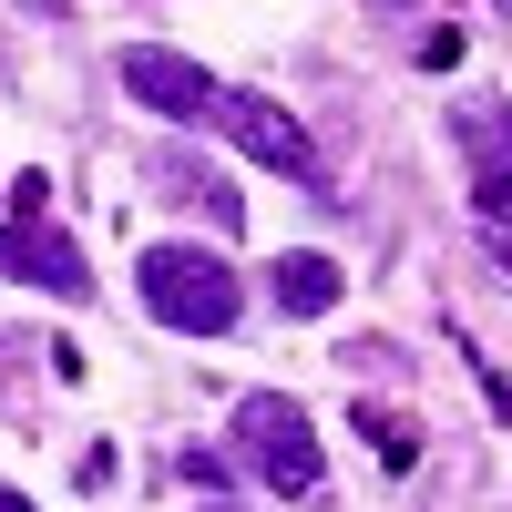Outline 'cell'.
Instances as JSON below:
<instances>
[{
  "mask_svg": "<svg viewBox=\"0 0 512 512\" xmlns=\"http://www.w3.org/2000/svg\"><path fill=\"white\" fill-rule=\"evenodd\" d=\"M134 297L164 318V328H185V338H226L236 308H246V287L226 256H205V246H144L134 256Z\"/></svg>",
  "mask_w": 512,
  "mask_h": 512,
  "instance_id": "6da1fadb",
  "label": "cell"
},
{
  "mask_svg": "<svg viewBox=\"0 0 512 512\" xmlns=\"http://www.w3.org/2000/svg\"><path fill=\"white\" fill-rule=\"evenodd\" d=\"M236 461H246L256 482L297 492V502H308V492L328 482V451H318L308 410H297L287 390H246V400H236Z\"/></svg>",
  "mask_w": 512,
  "mask_h": 512,
  "instance_id": "7a4b0ae2",
  "label": "cell"
},
{
  "mask_svg": "<svg viewBox=\"0 0 512 512\" xmlns=\"http://www.w3.org/2000/svg\"><path fill=\"white\" fill-rule=\"evenodd\" d=\"M216 134L236 144V154H256L267 175H287V185H308V195H328V164H318V144H308V123H297L287 103H267V93H236V82H216Z\"/></svg>",
  "mask_w": 512,
  "mask_h": 512,
  "instance_id": "3957f363",
  "label": "cell"
},
{
  "mask_svg": "<svg viewBox=\"0 0 512 512\" xmlns=\"http://www.w3.org/2000/svg\"><path fill=\"white\" fill-rule=\"evenodd\" d=\"M123 93H134L144 113H164V123H205L216 113V72L185 62V52H164V41H134V52H123Z\"/></svg>",
  "mask_w": 512,
  "mask_h": 512,
  "instance_id": "277c9868",
  "label": "cell"
},
{
  "mask_svg": "<svg viewBox=\"0 0 512 512\" xmlns=\"http://www.w3.org/2000/svg\"><path fill=\"white\" fill-rule=\"evenodd\" d=\"M0 277H21V287H52L62 308H82V297H93V267H82V246H72L52 216H21V226H0Z\"/></svg>",
  "mask_w": 512,
  "mask_h": 512,
  "instance_id": "5b68a950",
  "label": "cell"
},
{
  "mask_svg": "<svg viewBox=\"0 0 512 512\" xmlns=\"http://www.w3.org/2000/svg\"><path fill=\"white\" fill-rule=\"evenodd\" d=\"M461 154H472V216L512 226V103H461Z\"/></svg>",
  "mask_w": 512,
  "mask_h": 512,
  "instance_id": "8992f818",
  "label": "cell"
},
{
  "mask_svg": "<svg viewBox=\"0 0 512 512\" xmlns=\"http://www.w3.org/2000/svg\"><path fill=\"white\" fill-rule=\"evenodd\" d=\"M267 287H277V308H287V318H328L338 297H349V277H338V256H318V246L277 256V267H267Z\"/></svg>",
  "mask_w": 512,
  "mask_h": 512,
  "instance_id": "52a82bcc",
  "label": "cell"
},
{
  "mask_svg": "<svg viewBox=\"0 0 512 512\" xmlns=\"http://www.w3.org/2000/svg\"><path fill=\"white\" fill-rule=\"evenodd\" d=\"M349 431L379 451V472H420V420H400V410H369V400H359V410H349Z\"/></svg>",
  "mask_w": 512,
  "mask_h": 512,
  "instance_id": "ba28073f",
  "label": "cell"
},
{
  "mask_svg": "<svg viewBox=\"0 0 512 512\" xmlns=\"http://www.w3.org/2000/svg\"><path fill=\"white\" fill-rule=\"evenodd\" d=\"M482 246L502 256V277H512V226H482Z\"/></svg>",
  "mask_w": 512,
  "mask_h": 512,
  "instance_id": "9c48e42d",
  "label": "cell"
},
{
  "mask_svg": "<svg viewBox=\"0 0 512 512\" xmlns=\"http://www.w3.org/2000/svg\"><path fill=\"white\" fill-rule=\"evenodd\" d=\"M0 512H31V502H21V492H0Z\"/></svg>",
  "mask_w": 512,
  "mask_h": 512,
  "instance_id": "30bf717a",
  "label": "cell"
},
{
  "mask_svg": "<svg viewBox=\"0 0 512 512\" xmlns=\"http://www.w3.org/2000/svg\"><path fill=\"white\" fill-rule=\"evenodd\" d=\"M195 512H236V502H195Z\"/></svg>",
  "mask_w": 512,
  "mask_h": 512,
  "instance_id": "8fae6325",
  "label": "cell"
}]
</instances>
